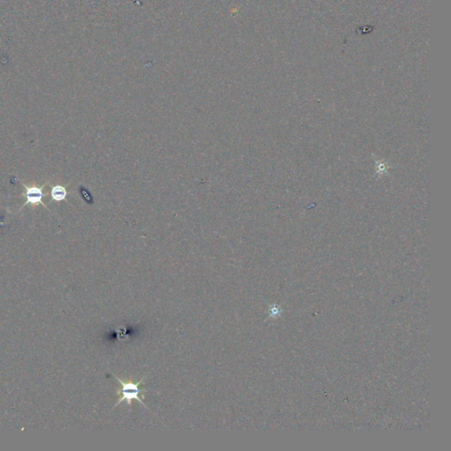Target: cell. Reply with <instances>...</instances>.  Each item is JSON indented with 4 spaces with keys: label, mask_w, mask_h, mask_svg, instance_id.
I'll use <instances>...</instances> for the list:
<instances>
[{
    "label": "cell",
    "mask_w": 451,
    "mask_h": 451,
    "mask_svg": "<svg viewBox=\"0 0 451 451\" xmlns=\"http://www.w3.org/2000/svg\"><path fill=\"white\" fill-rule=\"evenodd\" d=\"M112 375H113V376H114L116 379L118 380V382H119V384H121V388L119 389L118 391V396H120V398L118 399V403H117L114 407H113V410L115 409V407H116L117 405L121 404L122 401H126L127 405H130L131 407V403H132V400H134V399H135V400H138V402H139L141 405H143L147 409H148V406L146 405V404H145L143 401L141 400V398L139 397V394L150 391L149 390H146V389H139L140 388L139 385L143 383L144 380L147 379V376L143 377V378L140 380V381H139L138 383H133V382H131V381L124 382V381L120 379V378L118 377L115 374H112Z\"/></svg>",
    "instance_id": "6da1fadb"
},
{
    "label": "cell",
    "mask_w": 451,
    "mask_h": 451,
    "mask_svg": "<svg viewBox=\"0 0 451 451\" xmlns=\"http://www.w3.org/2000/svg\"><path fill=\"white\" fill-rule=\"evenodd\" d=\"M25 188L26 190H27V192H26L27 204L31 203L33 205H37L40 203V204H42L44 207H46V206L42 201V197L44 195L42 193V190L41 188L35 187V186H34V187H28V186L26 185Z\"/></svg>",
    "instance_id": "7a4b0ae2"
},
{
    "label": "cell",
    "mask_w": 451,
    "mask_h": 451,
    "mask_svg": "<svg viewBox=\"0 0 451 451\" xmlns=\"http://www.w3.org/2000/svg\"><path fill=\"white\" fill-rule=\"evenodd\" d=\"M66 190L62 186H55L51 190V196L56 201H62L66 198Z\"/></svg>",
    "instance_id": "3957f363"
}]
</instances>
